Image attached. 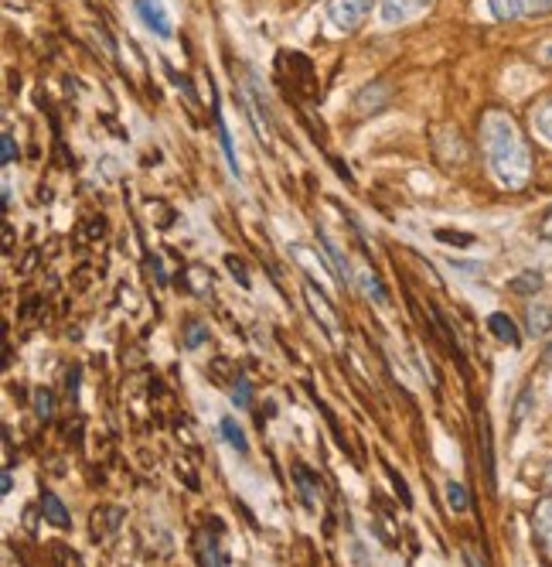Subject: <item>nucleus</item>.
Segmentation results:
<instances>
[{
	"label": "nucleus",
	"instance_id": "nucleus-2",
	"mask_svg": "<svg viewBox=\"0 0 552 567\" xmlns=\"http://www.w3.org/2000/svg\"><path fill=\"white\" fill-rule=\"evenodd\" d=\"M304 297H307V308H310V314L317 318V325L324 328V335L338 342V338H341V325H338V311H334V304L327 301L324 287L317 284V280H307V284H304Z\"/></svg>",
	"mask_w": 552,
	"mask_h": 567
},
{
	"label": "nucleus",
	"instance_id": "nucleus-33",
	"mask_svg": "<svg viewBox=\"0 0 552 567\" xmlns=\"http://www.w3.org/2000/svg\"><path fill=\"white\" fill-rule=\"evenodd\" d=\"M55 557H58V561H65V564H78V554H76V550L61 547V544L55 547Z\"/></svg>",
	"mask_w": 552,
	"mask_h": 567
},
{
	"label": "nucleus",
	"instance_id": "nucleus-10",
	"mask_svg": "<svg viewBox=\"0 0 552 567\" xmlns=\"http://www.w3.org/2000/svg\"><path fill=\"white\" fill-rule=\"evenodd\" d=\"M119 523H123V509L119 506H102L93 512V523H89V529H93V540L99 544V540H110L116 529H119Z\"/></svg>",
	"mask_w": 552,
	"mask_h": 567
},
{
	"label": "nucleus",
	"instance_id": "nucleus-31",
	"mask_svg": "<svg viewBox=\"0 0 552 567\" xmlns=\"http://www.w3.org/2000/svg\"><path fill=\"white\" fill-rule=\"evenodd\" d=\"M249 396H252V390H249V379H246V376H235V383H232V400H235L239 407H249Z\"/></svg>",
	"mask_w": 552,
	"mask_h": 567
},
{
	"label": "nucleus",
	"instance_id": "nucleus-38",
	"mask_svg": "<svg viewBox=\"0 0 552 567\" xmlns=\"http://www.w3.org/2000/svg\"><path fill=\"white\" fill-rule=\"evenodd\" d=\"M546 486H552V465L546 469Z\"/></svg>",
	"mask_w": 552,
	"mask_h": 567
},
{
	"label": "nucleus",
	"instance_id": "nucleus-6",
	"mask_svg": "<svg viewBox=\"0 0 552 567\" xmlns=\"http://www.w3.org/2000/svg\"><path fill=\"white\" fill-rule=\"evenodd\" d=\"M430 7H433V0H382V24L396 28L406 21H416Z\"/></svg>",
	"mask_w": 552,
	"mask_h": 567
},
{
	"label": "nucleus",
	"instance_id": "nucleus-37",
	"mask_svg": "<svg viewBox=\"0 0 552 567\" xmlns=\"http://www.w3.org/2000/svg\"><path fill=\"white\" fill-rule=\"evenodd\" d=\"M542 362H546V366H552V342L546 345V355H542Z\"/></svg>",
	"mask_w": 552,
	"mask_h": 567
},
{
	"label": "nucleus",
	"instance_id": "nucleus-5",
	"mask_svg": "<svg viewBox=\"0 0 552 567\" xmlns=\"http://www.w3.org/2000/svg\"><path fill=\"white\" fill-rule=\"evenodd\" d=\"M477 420V451H481V462H484V479H488V489L495 492L498 489V475H495V441H491V420H488V413L477 407L474 413Z\"/></svg>",
	"mask_w": 552,
	"mask_h": 567
},
{
	"label": "nucleus",
	"instance_id": "nucleus-3",
	"mask_svg": "<svg viewBox=\"0 0 552 567\" xmlns=\"http://www.w3.org/2000/svg\"><path fill=\"white\" fill-rule=\"evenodd\" d=\"M368 14H372V0H331V11H327L331 24L338 31H344V35L358 31L368 21Z\"/></svg>",
	"mask_w": 552,
	"mask_h": 567
},
{
	"label": "nucleus",
	"instance_id": "nucleus-29",
	"mask_svg": "<svg viewBox=\"0 0 552 567\" xmlns=\"http://www.w3.org/2000/svg\"><path fill=\"white\" fill-rule=\"evenodd\" d=\"M535 127H539V134L552 144V103H546V106L535 113Z\"/></svg>",
	"mask_w": 552,
	"mask_h": 567
},
{
	"label": "nucleus",
	"instance_id": "nucleus-19",
	"mask_svg": "<svg viewBox=\"0 0 552 567\" xmlns=\"http://www.w3.org/2000/svg\"><path fill=\"white\" fill-rule=\"evenodd\" d=\"M535 533H539L542 547L552 550V499L539 503V509H535Z\"/></svg>",
	"mask_w": 552,
	"mask_h": 567
},
{
	"label": "nucleus",
	"instance_id": "nucleus-23",
	"mask_svg": "<svg viewBox=\"0 0 552 567\" xmlns=\"http://www.w3.org/2000/svg\"><path fill=\"white\" fill-rule=\"evenodd\" d=\"M443 492H447V503H450V509H454V512H467V509H471V496H467V489H464L460 482H454V479H450Z\"/></svg>",
	"mask_w": 552,
	"mask_h": 567
},
{
	"label": "nucleus",
	"instance_id": "nucleus-25",
	"mask_svg": "<svg viewBox=\"0 0 552 567\" xmlns=\"http://www.w3.org/2000/svg\"><path fill=\"white\" fill-rule=\"evenodd\" d=\"M35 413H38V420H52V413H55V396L48 390H35Z\"/></svg>",
	"mask_w": 552,
	"mask_h": 567
},
{
	"label": "nucleus",
	"instance_id": "nucleus-24",
	"mask_svg": "<svg viewBox=\"0 0 552 567\" xmlns=\"http://www.w3.org/2000/svg\"><path fill=\"white\" fill-rule=\"evenodd\" d=\"M385 475H389V482H392V489H396V496L402 499V506L409 509L413 506V492H409V486H406V479H402L399 471L392 469V465H385Z\"/></svg>",
	"mask_w": 552,
	"mask_h": 567
},
{
	"label": "nucleus",
	"instance_id": "nucleus-14",
	"mask_svg": "<svg viewBox=\"0 0 552 567\" xmlns=\"http://www.w3.org/2000/svg\"><path fill=\"white\" fill-rule=\"evenodd\" d=\"M317 236H321V243H324V250H327V256L334 260V277H338V284H344V287H355V274H351V263H348V256H341L338 243L324 233V229Z\"/></svg>",
	"mask_w": 552,
	"mask_h": 567
},
{
	"label": "nucleus",
	"instance_id": "nucleus-28",
	"mask_svg": "<svg viewBox=\"0 0 552 567\" xmlns=\"http://www.w3.org/2000/svg\"><path fill=\"white\" fill-rule=\"evenodd\" d=\"M201 564H229V557H225V550L215 547V540L209 537V544H201Z\"/></svg>",
	"mask_w": 552,
	"mask_h": 567
},
{
	"label": "nucleus",
	"instance_id": "nucleus-16",
	"mask_svg": "<svg viewBox=\"0 0 552 567\" xmlns=\"http://www.w3.org/2000/svg\"><path fill=\"white\" fill-rule=\"evenodd\" d=\"M430 311H433V325H437V332H440V342L447 345V353L460 359V345H457V335H454V328H450V318L440 311L433 301H430Z\"/></svg>",
	"mask_w": 552,
	"mask_h": 567
},
{
	"label": "nucleus",
	"instance_id": "nucleus-22",
	"mask_svg": "<svg viewBox=\"0 0 552 567\" xmlns=\"http://www.w3.org/2000/svg\"><path fill=\"white\" fill-rule=\"evenodd\" d=\"M222 437H225V441H229V445L239 451V454H249L246 434H242V428H239V424H235L232 417H225V420H222Z\"/></svg>",
	"mask_w": 552,
	"mask_h": 567
},
{
	"label": "nucleus",
	"instance_id": "nucleus-9",
	"mask_svg": "<svg viewBox=\"0 0 552 567\" xmlns=\"http://www.w3.org/2000/svg\"><path fill=\"white\" fill-rule=\"evenodd\" d=\"M290 65L297 69V72H293V82H297V89L304 93V99L317 103V76H314V65H310V59H307V55H300V52H293V55H290Z\"/></svg>",
	"mask_w": 552,
	"mask_h": 567
},
{
	"label": "nucleus",
	"instance_id": "nucleus-21",
	"mask_svg": "<svg viewBox=\"0 0 552 567\" xmlns=\"http://www.w3.org/2000/svg\"><path fill=\"white\" fill-rule=\"evenodd\" d=\"M508 291H512V294H522V297H529V294L542 291V274H535V270H525V274L512 277Z\"/></svg>",
	"mask_w": 552,
	"mask_h": 567
},
{
	"label": "nucleus",
	"instance_id": "nucleus-1",
	"mask_svg": "<svg viewBox=\"0 0 552 567\" xmlns=\"http://www.w3.org/2000/svg\"><path fill=\"white\" fill-rule=\"evenodd\" d=\"M484 151L491 161V171L505 188H525V181L532 175V154H529V144L518 134L512 117L488 113V120H484Z\"/></svg>",
	"mask_w": 552,
	"mask_h": 567
},
{
	"label": "nucleus",
	"instance_id": "nucleus-13",
	"mask_svg": "<svg viewBox=\"0 0 552 567\" xmlns=\"http://www.w3.org/2000/svg\"><path fill=\"white\" fill-rule=\"evenodd\" d=\"M488 328H491V335H495L498 342H505V345H512V349L522 345V332H518V325H515L505 311L491 314V318H488Z\"/></svg>",
	"mask_w": 552,
	"mask_h": 567
},
{
	"label": "nucleus",
	"instance_id": "nucleus-30",
	"mask_svg": "<svg viewBox=\"0 0 552 567\" xmlns=\"http://www.w3.org/2000/svg\"><path fill=\"white\" fill-rule=\"evenodd\" d=\"M225 263H229V274L239 280V287H249V270H246V263H242V260H239L235 253L225 256Z\"/></svg>",
	"mask_w": 552,
	"mask_h": 567
},
{
	"label": "nucleus",
	"instance_id": "nucleus-20",
	"mask_svg": "<svg viewBox=\"0 0 552 567\" xmlns=\"http://www.w3.org/2000/svg\"><path fill=\"white\" fill-rule=\"evenodd\" d=\"M181 338H184V349H201L209 342V325L198 321V318H188L184 328H181Z\"/></svg>",
	"mask_w": 552,
	"mask_h": 567
},
{
	"label": "nucleus",
	"instance_id": "nucleus-7",
	"mask_svg": "<svg viewBox=\"0 0 552 567\" xmlns=\"http://www.w3.org/2000/svg\"><path fill=\"white\" fill-rule=\"evenodd\" d=\"M293 479H297V492H300L304 506L310 512H317L321 509V475L310 471L304 462H293Z\"/></svg>",
	"mask_w": 552,
	"mask_h": 567
},
{
	"label": "nucleus",
	"instance_id": "nucleus-18",
	"mask_svg": "<svg viewBox=\"0 0 552 567\" xmlns=\"http://www.w3.org/2000/svg\"><path fill=\"white\" fill-rule=\"evenodd\" d=\"M529 332L539 335V338L552 332V304H532L529 308Z\"/></svg>",
	"mask_w": 552,
	"mask_h": 567
},
{
	"label": "nucleus",
	"instance_id": "nucleus-4",
	"mask_svg": "<svg viewBox=\"0 0 552 567\" xmlns=\"http://www.w3.org/2000/svg\"><path fill=\"white\" fill-rule=\"evenodd\" d=\"M488 7L498 21H522L552 11V0H488Z\"/></svg>",
	"mask_w": 552,
	"mask_h": 567
},
{
	"label": "nucleus",
	"instance_id": "nucleus-8",
	"mask_svg": "<svg viewBox=\"0 0 552 567\" xmlns=\"http://www.w3.org/2000/svg\"><path fill=\"white\" fill-rule=\"evenodd\" d=\"M136 4V14L143 18V24L151 28L157 38H171V18H168V11H164V4L160 0H134Z\"/></svg>",
	"mask_w": 552,
	"mask_h": 567
},
{
	"label": "nucleus",
	"instance_id": "nucleus-34",
	"mask_svg": "<svg viewBox=\"0 0 552 567\" xmlns=\"http://www.w3.org/2000/svg\"><path fill=\"white\" fill-rule=\"evenodd\" d=\"M539 236H542V239H552V209L542 215V222H539Z\"/></svg>",
	"mask_w": 552,
	"mask_h": 567
},
{
	"label": "nucleus",
	"instance_id": "nucleus-26",
	"mask_svg": "<svg viewBox=\"0 0 552 567\" xmlns=\"http://www.w3.org/2000/svg\"><path fill=\"white\" fill-rule=\"evenodd\" d=\"M433 236H437L440 243H447V246H474V236L457 233V229H437Z\"/></svg>",
	"mask_w": 552,
	"mask_h": 567
},
{
	"label": "nucleus",
	"instance_id": "nucleus-11",
	"mask_svg": "<svg viewBox=\"0 0 552 567\" xmlns=\"http://www.w3.org/2000/svg\"><path fill=\"white\" fill-rule=\"evenodd\" d=\"M389 96H392V89H389L385 82H372V86H365L362 93H358V99H355V113H358V117H368V113L382 110V106L389 103Z\"/></svg>",
	"mask_w": 552,
	"mask_h": 567
},
{
	"label": "nucleus",
	"instance_id": "nucleus-27",
	"mask_svg": "<svg viewBox=\"0 0 552 567\" xmlns=\"http://www.w3.org/2000/svg\"><path fill=\"white\" fill-rule=\"evenodd\" d=\"M529 411H532V390L525 386L522 396H518V403H515V411H512V428H518V424L529 417Z\"/></svg>",
	"mask_w": 552,
	"mask_h": 567
},
{
	"label": "nucleus",
	"instance_id": "nucleus-12",
	"mask_svg": "<svg viewBox=\"0 0 552 567\" xmlns=\"http://www.w3.org/2000/svg\"><path fill=\"white\" fill-rule=\"evenodd\" d=\"M41 516H45L52 527H58V529H69V527H72V516H69L65 503L58 499L55 492H48V489H41Z\"/></svg>",
	"mask_w": 552,
	"mask_h": 567
},
{
	"label": "nucleus",
	"instance_id": "nucleus-32",
	"mask_svg": "<svg viewBox=\"0 0 552 567\" xmlns=\"http://www.w3.org/2000/svg\"><path fill=\"white\" fill-rule=\"evenodd\" d=\"M0 151H4V154H0V161H4V164H11V161L18 157V147H14V137H11V130H4V140H0Z\"/></svg>",
	"mask_w": 552,
	"mask_h": 567
},
{
	"label": "nucleus",
	"instance_id": "nucleus-17",
	"mask_svg": "<svg viewBox=\"0 0 552 567\" xmlns=\"http://www.w3.org/2000/svg\"><path fill=\"white\" fill-rule=\"evenodd\" d=\"M355 287H362V291L368 294V297H372L375 304H385V297H389V294H385V287H382V280H379L375 274H372L368 267H358V277H355Z\"/></svg>",
	"mask_w": 552,
	"mask_h": 567
},
{
	"label": "nucleus",
	"instance_id": "nucleus-15",
	"mask_svg": "<svg viewBox=\"0 0 552 567\" xmlns=\"http://www.w3.org/2000/svg\"><path fill=\"white\" fill-rule=\"evenodd\" d=\"M184 284H188V291L194 294V297H209L211 294V274L205 270V267H198V263H191V267H184Z\"/></svg>",
	"mask_w": 552,
	"mask_h": 567
},
{
	"label": "nucleus",
	"instance_id": "nucleus-35",
	"mask_svg": "<svg viewBox=\"0 0 552 567\" xmlns=\"http://www.w3.org/2000/svg\"><path fill=\"white\" fill-rule=\"evenodd\" d=\"M11 486H14V475H11V469H4V479H0V492H11Z\"/></svg>",
	"mask_w": 552,
	"mask_h": 567
},
{
	"label": "nucleus",
	"instance_id": "nucleus-36",
	"mask_svg": "<svg viewBox=\"0 0 552 567\" xmlns=\"http://www.w3.org/2000/svg\"><path fill=\"white\" fill-rule=\"evenodd\" d=\"M539 59L546 62V65H552V41L546 45V48H542V52H539Z\"/></svg>",
	"mask_w": 552,
	"mask_h": 567
}]
</instances>
